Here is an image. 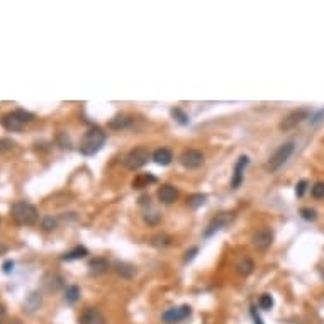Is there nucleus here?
Masks as SVG:
<instances>
[{"instance_id":"obj_1","label":"nucleus","mask_w":324,"mask_h":324,"mask_svg":"<svg viewBox=\"0 0 324 324\" xmlns=\"http://www.w3.org/2000/svg\"><path fill=\"white\" fill-rule=\"evenodd\" d=\"M105 140H107V134L102 131L100 127H90L89 131L83 134L80 141V153L85 156L97 155L102 150V146H104Z\"/></svg>"},{"instance_id":"obj_2","label":"nucleus","mask_w":324,"mask_h":324,"mask_svg":"<svg viewBox=\"0 0 324 324\" xmlns=\"http://www.w3.org/2000/svg\"><path fill=\"white\" fill-rule=\"evenodd\" d=\"M11 217L14 219V223L19 226H34L38 223L39 214H38V209H36L32 204L21 201V202L12 204Z\"/></svg>"},{"instance_id":"obj_3","label":"nucleus","mask_w":324,"mask_h":324,"mask_svg":"<svg viewBox=\"0 0 324 324\" xmlns=\"http://www.w3.org/2000/svg\"><path fill=\"white\" fill-rule=\"evenodd\" d=\"M34 119V114L27 112L24 109H17V110H12V112L6 114L2 117V126L7 129V131H12V133H19L24 129V126L27 122H31Z\"/></svg>"},{"instance_id":"obj_4","label":"nucleus","mask_w":324,"mask_h":324,"mask_svg":"<svg viewBox=\"0 0 324 324\" xmlns=\"http://www.w3.org/2000/svg\"><path fill=\"white\" fill-rule=\"evenodd\" d=\"M294 148L295 145L292 141H289V143H284L282 146H279V150H277L274 155L270 156V160H268V163H267V170L270 173H274L277 172V170L280 168V166H284L285 165V161L290 158V155L294 153Z\"/></svg>"},{"instance_id":"obj_5","label":"nucleus","mask_w":324,"mask_h":324,"mask_svg":"<svg viewBox=\"0 0 324 324\" xmlns=\"http://www.w3.org/2000/svg\"><path fill=\"white\" fill-rule=\"evenodd\" d=\"M150 156H151L150 151H148L145 146H136L127 153L124 165H126L129 170H140L141 166H145L148 163Z\"/></svg>"},{"instance_id":"obj_6","label":"nucleus","mask_w":324,"mask_h":324,"mask_svg":"<svg viewBox=\"0 0 324 324\" xmlns=\"http://www.w3.org/2000/svg\"><path fill=\"white\" fill-rule=\"evenodd\" d=\"M180 163L187 170H197L204 165V153L199 150H185L180 155Z\"/></svg>"},{"instance_id":"obj_7","label":"nucleus","mask_w":324,"mask_h":324,"mask_svg":"<svg viewBox=\"0 0 324 324\" xmlns=\"http://www.w3.org/2000/svg\"><path fill=\"white\" fill-rule=\"evenodd\" d=\"M233 219H234L233 212H221V214H217L214 219H212L211 223H209V226H207V229H206V233H204V236H206V238H209V236L217 233L219 229H223L228 224L233 223Z\"/></svg>"},{"instance_id":"obj_8","label":"nucleus","mask_w":324,"mask_h":324,"mask_svg":"<svg viewBox=\"0 0 324 324\" xmlns=\"http://www.w3.org/2000/svg\"><path fill=\"white\" fill-rule=\"evenodd\" d=\"M274 243V231L270 228H260L253 234V246L260 251H265Z\"/></svg>"},{"instance_id":"obj_9","label":"nucleus","mask_w":324,"mask_h":324,"mask_svg":"<svg viewBox=\"0 0 324 324\" xmlns=\"http://www.w3.org/2000/svg\"><path fill=\"white\" fill-rule=\"evenodd\" d=\"M190 314H192L190 305H182V307H173V309L165 311L161 319H163L166 324H175V322H180V321H183V319H187Z\"/></svg>"},{"instance_id":"obj_10","label":"nucleus","mask_w":324,"mask_h":324,"mask_svg":"<svg viewBox=\"0 0 324 324\" xmlns=\"http://www.w3.org/2000/svg\"><path fill=\"white\" fill-rule=\"evenodd\" d=\"M309 110L307 109H297V110H294V112H290L287 117L284 119V121L280 122V129L282 131H289V129H294L297 124H300L304 121V119H307L309 117Z\"/></svg>"},{"instance_id":"obj_11","label":"nucleus","mask_w":324,"mask_h":324,"mask_svg":"<svg viewBox=\"0 0 324 324\" xmlns=\"http://www.w3.org/2000/svg\"><path fill=\"white\" fill-rule=\"evenodd\" d=\"M249 163V158L248 156H239L238 161H236L234 165V173H233V178H231V188L236 190V188H239V185L243 183V178H244V170H246V166Z\"/></svg>"},{"instance_id":"obj_12","label":"nucleus","mask_w":324,"mask_h":324,"mask_svg":"<svg viewBox=\"0 0 324 324\" xmlns=\"http://www.w3.org/2000/svg\"><path fill=\"white\" fill-rule=\"evenodd\" d=\"M80 324H105V317L102 316V312L95 307H87L83 309V312L80 314L78 319Z\"/></svg>"},{"instance_id":"obj_13","label":"nucleus","mask_w":324,"mask_h":324,"mask_svg":"<svg viewBox=\"0 0 324 324\" xmlns=\"http://www.w3.org/2000/svg\"><path fill=\"white\" fill-rule=\"evenodd\" d=\"M158 199L161 204H166V206H170V204H173L175 201L178 199V190L173 187V185H161L158 188Z\"/></svg>"},{"instance_id":"obj_14","label":"nucleus","mask_w":324,"mask_h":324,"mask_svg":"<svg viewBox=\"0 0 324 324\" xmlns=\"http://www.w3.org/2000/svg\"><path fill=\"white\" fill-rule=\"evenodd\" d=\"M153 161L160 166H166L173 161V153L168 150V148H158L155 153H153Z\"/></svg>"},{"instance_id":"obj_15","label":"nucleus","mask_w":324,"mask_h":324,"mask_svg":"<svg viewBox=\"0 0 324 324\" xmlns=\"http://www.w3.org/2000/svg\"><path fill=\"white\" fill-rule=\"evenodd\" d=\"M87 254H89V251H87V248L77 246V248H73L72 251L64 253L63 256H61V260H63V262H75V260H82V258H85Z\"/></svg>"},{"instance_id":"obj_16","label":"nucleus","mask_w":324,"mask_h":324,"mask_svg":"<svg viewBox=\"0 0 324 324\" xmlns=\"http://www.w3.org/2000/svg\"><path fill=\"white\" fill-rule=\"evenodd\" d=\"M89 268H90V272L94 275H99V274H104V272H107L109 263H107V260H104V258H94V260H90Z\"/></svg>"},{"instance_id":"obj_17","label":"nucleus","mask_w":324,"mask_h":324,"mask_svg":"<svg viewBox=\"0 0 324 324\" xmlns=\"http://www.w3.org/2000/svg\"><path fill=\"white\" fill-rule=\"evenodd\" d=\"M155 182H156V178L153 177L151 173H141L133 180V187L134 188H145L150 183H155Z\"/></svg>"},{"instance_id":"obj_18","label":"nucleus","mask_w":324,"mask_h":324,"mask_svg":"<svg viewBox=\"0 0 324 324\" xmlns=\"http://www.w3.org/2000/svg\"><path fill=\"white\" fill-rule=\"evenodd\" d=\"M131 122H133L131 117H127V115L121 114V115H115L114 119H110L109 127L110 129H126Z\"/></svg>"},{"instance_id":"obj_19","label":"nucleus","mask_w":324,"mask_h":324,"mask_svg":"<svg viewBox=\"0 0 324 324\" xmlns=\"http://www.w3.org/2000/svg\"><path fill=\"white\" fill-rule=\"evenodd\" d=\"M236 268H238V274L239 275H243V277H248L249 274L253 272V268H254V263L251 258H243L241 262L236 265Z\"/></svg>"},{"instance_id":"obj_20","label":"nucleus","mask_w":324,"mask_h":324,"mask_svg":"<svg viewBox=\"0 0 324 324\" xmlns=\"http://www.w3.org/2000/svg\"><path fill=\"white\" fill-rule=\"evenodd\" d=\"M78 299H80V289H78L77 285L67 287V290H64V302L75 304Z\"/></svg>"},{"instance_id":"obj_21","label":"nucleus","mask_w":324,"mask_h":324,"mask_svg":"<svg viewBox=\"0 0 324 324\" xmlns=\"http://www.w3.org/2000/svg\"><path fill=\"white\" fill-rule=\"evenodd\" d=\"M206 199L207 197L204 196V193H193V196L187 199V206L190 207V209H199V207L206 204Z\"/></svg>"},{"instance_id":"obj_22","label":"nucleus","mask_w":324,"mask_h":324,"mask_svg":"<svg viewBox=\"0 0 324 324\" xmlns=\"http://www.w3.org/2000/svg\"><path fill=\"white\" fill-rule=\"evenodd\" d=\"M117 274L131 279V277L136 275V268H134L133 265H127V263H117Z\"/></svg>"},{"instance_id":"obj_23","label":"nucleus","mask_w":324,"mask_h":324,"mask_svg":"<svg viewBox=\"0 0 324 324\" xmlns=\"http://www.w3.org/2000/svg\"><path fill=\"white\" fill-rule=\"evenodd\" d=\"M172 115H173L175 121H177L178 124H182V126H187V124L190 122V117H188V115L185 114L182 109H178V107L172 109Z\"/></svg>"},{"instance_id":"obj_24","label":"nucleus","mask_w":324,"mask_h":324,"mask_svg":"<svg viewBox=\"0 0 324 324\" xmlns=\"http://www.w3.org/2000/svg\"><path fill=\"white\" fill-rule=\"evenodd\" d=\"M258 305H260L263 311H270V309L274 307V297H272L270 294H263L260 300H258Z\"/></svg>"},{"instance_id":"obj_25","label":"nucleus","mask_w":324,"mask_h":324,"mask_svg":"<svg viewBox=\"0 0 324 324\" xmlns=\"http://www.w3.org/2000/svg\"><path fill=\"white\" fill-rule=\"evenodd\" d=\"M311 193L314 199H324V182H316L312 185Z\"/></svg>"},{"instance_id":"obj_26","label":"nucleus","mask_w":324,"mask_h":324,"mask_svg":"<svg viewBox=\"0 0 324 324\" xmlns=\"http://www.w3.org/2000/svg\"><path fill=\"white\" fill-rule=\"evenodd\" d=\"M170 241H172V238H170V236L158 234V236H155V238H153L151 243L155 244V246H168Z\"/></svg>"},{"instance_id":"obj_27","label":"nucleus","mask_w":324,"mask_h":324,"mask_svg":"<svg viewBox=\"0 0 324 324\" xmlns=\"http://www.w3.org/2000/svg\"><path fill=\"white\" fill-rule=\"evenodd\" d=\"M14 146H16V143H14L12 140H9V138H4V140H0V155H2V153L12 151Z\"/></svg>"},{"instance_id":"obj_28","label":"nucleus","mask_w":324,"mask_h":324,"mask_svg":"<svg viewBox=\"0 0 324 324\" xmlns=\"http://www.w3.org/2000/svg\"><path fill=\"white\" fill-rule=\"evenodd\" d=\"M41 224H43V228L46 231H54V229H56V219H53L51 216H46Z\"/></svg>"},{"instance_id":"obj_29","label":"nucleus","mask_w":324,"mask_h":324,"mask_svg":"<svg viewBox=\"0 0 324 324\" xmlns=\"http://www.w3.org/2000/svg\"><path fill=\"white\" fill-rule=\"evenodd\" d=\"M300 216H302L305 221H316V217H317L316 211H314V209H307V207L300 209Z\"/></svg>"},{"instance_id":"obj_30","label":"nucleus","mask_w":324,"mask_h":324,"mask_svg":"<svg viewBox=\"0 0 324 324\" xmlns=\"http://www.w3.org/2000/svg\"><path fill=\"white\" fill-rule=\"evenodd\" d=\"M305 188H307V180H300V182L297 183V187H295V196L302 197L304 192H305Z\"/></svg>"},{"instance_id":"obj_31","label":"nucleus","mask_w":324,"mask_h":324,"mask_svg":"<svg viewBox=\"0 0 324 324\" xmlns=\"http://www.w3.org/2000/svg\"><path fill=\"white\" fill-rule=\"evenodd\" d=\"M199 253V248L197 246H193L190 251H187L185 253V263H188V262H192L193 258H196V254Z\"/></svg>"},{"instance_id":"obj_32","label":"nucleus","mask_w":324,"mask_h":324,"mask_svg":"<svg viewBox=\"0 0 324 324\" xmlns=\"http://www.w3.org/2000/svg\"><path fill=\"white\" fill-rule=\"evenodd\" d=\"M14 270V262H6L4 263V274H11V272Z\"/></svg>"},{"instance_id":"obj_33","label":"nucleus","mask_w":324,"mask_h":324,"mask_svg":"<svg viewBox=\"0 0 324 324\" xmlns=\"http://www.w3.org/2000/svg\"><path fill=\"white\" fill-rule=\"evenodd\" d=\"M251 314H253L254 324H263V322H262V319H260V316H258V314H256V312H254V309H253V311H251Z\"/></svg>"},{"instance_id":"obj_34","label":"nucleus","mask_w":324,"mask_h":324,"mask_svg":"<svg viewBox=\"0 0 324 324\" xmlns=\"http://www.w3.org/2000/svg\"><path fill=\"white\" fill-rule=\"evenodd\" d=\"M322 277H324V270H322Z\"/></svg>"},{"instance_id":"obj_35","label":"nucleus","mask_w":324,"mask_h":324,"mask_svg":"<svg viewBox=\"0 0 324 324\" xmlns=\"http://www.w3.org/2000/svg\"><path fill=\"white\" fill-rule=\"evenodd\" d=\"M0 324H2V322H0Z\"/></svg>"}]
</instances>
